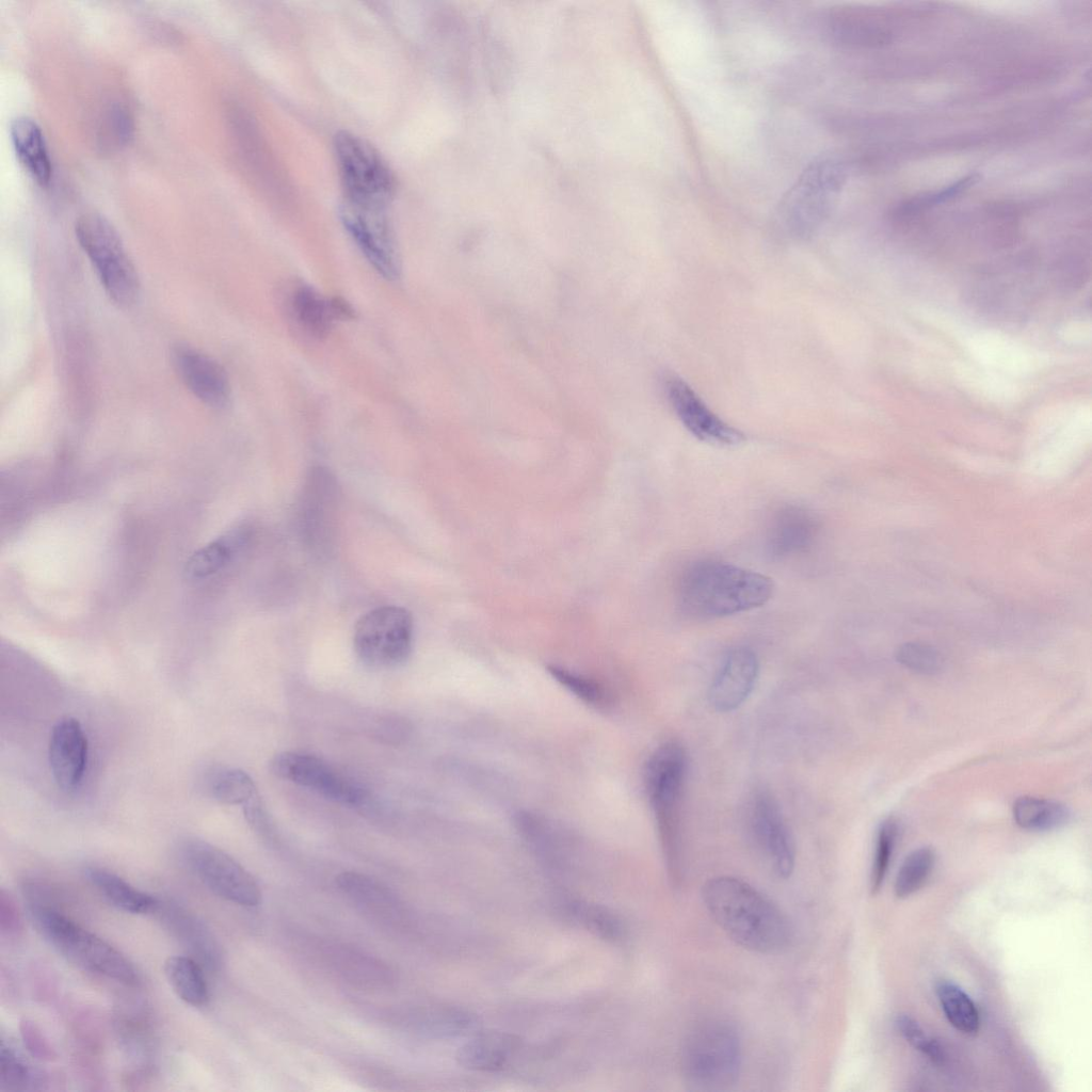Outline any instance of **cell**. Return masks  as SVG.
<instances>
[{"label":"cell","instance_id":"1","mask_svg":"<svg viewBox=\"0 0 1092 1092\" xmlns=\"http://www.w3.org/2000/svg\"><path fill=\"white\" fill-rule=\"evenodd\" d=\"M704 905L720 929L737 945L758 953L784 950L792 928L784 912L750 883L719 876L703 886Z\"/></svg>","mask_w":1092,"mask_h":1092},{"label":"cell","instance_id":"2","mask_svg":"<svg viewBox=\"0 0 1092 1092\" xmlns=\"http://www.w3.org/2000/svg\"><path fill=\"white\" fill-rule=\"evenodd\" d=\"M773 588L772 580L760 573L723 561L701 560L684 572L678 604L689 617L718 619L765 605Z\"/></svg>","mask_w":1092,"mask_h":1092},{"label":"cell","instance_id":"3","mask_svg":"<svg viewBox=\"0 0 1092 1092\" xmlns=\"http://www.w3.org/2000/svg\"><path fill=\"white\" fill-rule=\"evenodd\" d=\"M28 909L42 936L74 964L126 985L140 982L134 965L121 951L82 928L46 899H29Z\"/></svg>","mask_w":1092,"mask_h":1092},{"label":"cell","instance_id":"4","mask_svg":"<svg viewBox=\"0 0 1092 1092\" xmlns=\"http://www.w3.org/2000/svg\"><path fill=\"white\" fill-rule=\"evenodd\" d=\"M684 746L669 741L649 756L644 769V785L653 810L669 874L680 873L681 803L687 776Z\"/></svg>","mask_w":1092,"mask_h":1092},{"label":"cell","instance_id":"5","mask_svg":"<svg viewBox=\"0 0 1092 1092\" xmlns=\"http://www.w3.org/2000/svg\"><path fill=\"white\" fill-rule=\"evenodd\" d=\"M845 180L842 164L822 156L812 161L782 198L775 223L791 239L813 236L826 220Z\"/></svg>","mask_w":1092,"mask_h":1092},{"label":"cell","instance_id":"6","mask_svg":"<svg viewBox=\"0 0 1092 1092\" xmlns=\"http://www.w3.org/2000/svg\"><path fill=\"white\" fill-rule=\"evenodd\" d=\"M741 1042L737 1030L723 1021L696 1026L684 1041L680 1055L686 1082L698 1091H719L734 1085L740 1074Z\"/></svg>","mask_w":1092,"mask_h":1092},{"label":"cell","instance_id":"7","mask_svg":"<svg viewBox=\"0 0 1092 1092\" xmlns=\"http://www.w3.org/2000/svg\"><path fill=\"white\" fill-rule=\"evenodd\" d=\"M75 232L109 298L119 306L133 304L140 293L139 275L113 224L87 212L76 221Z\"/></svg>","mask_w":1092,"mask_h":1092},{"label":"cell","instance_id":"8","mask_svg":"<svg viewBox=\"0 0 1092 1092\" xmlns=\"http://www.w3.org/2000/svg\"><path fill=\"white\" fill-rule=\"evenodd\" d=\"M334 154L344 191V204L387 209L395 191V177L383 157L364 139L340 131L334 139Z\"/></svg>","mask_w":1092,"mask_h":1092},{"label":"cell","instance_id":"9","mask_svg":"<svg viewBox=\"0 0 1092 1092\" xmlns=\"http://www.w3.org/2000/svg\"><path fill=\"white\" fill-rule=\"evenodd\" d=\"M414 624L411 612L399 606H382L362 615L354 627L353 646L358 659L373 669L403 664L412 653Z\"/></svg>","mask_w":1092,"mask_h":1092},{"label":"cell","instance_id":"10","mask_svg":"<svg viewBox=\"0 0 1092 1092\" xmlns=\"http://www.w3.org/2000/svg\"><path fill=\"white\" fill-rule=\"evenodd\" d=\"M182 855L193 873L219 897L242 906H256L261 892L253 876L222 849L197 838L187 839Z\"/></svg>","mask_w":1092,"mask_h":1092},{"label":"cell","instance_id":"11","mask_svg":"<svg viewBox=\"0 0 1092 1092\" xmlns=\"http://www.w3.org/2000/svg\"><path fill=\"white\" fill-rule=\"evenodd\" d=\"M746 830L774 876L789 878L794 869L796 848L781 809L770 793L757 791L749 800Z\"/></svg>","mask_w":1092,"mask_h":1092},{"label":"cell","instance_id":"12","mask_svg":"<svg viewBox=\"0 0 1092 1092\" xmlns=\"http://www.w3.org/2000/svg\"><path fill=\"white\" fill-rule=\"evenodd\" d=\"M271 770L285 781L342 805L357 806L366 799L360 786L310 754L292 751L278 753L271 761Z\"/></svg>","mask_w":1092,"mask_h":1092},{"label":"cell","instance_id":"13","mask_svg":"<svg viewBox=\"0 0 1092 1092\" xmlns=\"http://www.w3.org/2000/svg\"><path fill=\"white\" fill-rule=\"evenodd\" d=\"M343 227L372 268L392 280L400 274L392 229L387 209H369L342 204Z\"/></svg>","mask_w":1092,"mask_h":1092},{"label":"cell","instance_id":"14","mask_svg":"<svg viewBox=\"0 0 1092 1092\" xmlns=\"http://www.w3.org/2000/svg\"><path fill=\"white\" fill-rule=\"evenodd\" d=\"M338 487L325 468H312L300 500V530L306 545L314 551L325 552L331 540L337 511Z\"/></svg>","mask_w":1092,"mask_h":1092},{"label":"cell","instance_id":"15","mask_svg":"<svg viewBox=\"0 0 1092 1092\" xmlns=\"http://www.w3.org/2000/svg\"><path fill=\"white\" fill-rule=\"evenodd\" d=\"M664 387L676 416L696 438L719 446H734L744 439L739 430L718 417L680 378L669 376Z\"/></svg>","mask_w":1092,"mask_h":1092},{"label":"cell","instance_id":"16","mask_svg":"<svg viewBox=\"0 0 1092 1092\" xmlns=\"http://www.w3.org/2000/svg\"><path fill=\"white\" fill-rule=\"evenodd\" d=\"M174 368L188 389L203 403L225 406L230 398V384L224 368L203 352L178 344L172 350Z\"/></svg>","mask_w":1092,"mask_h":1092},{"label":"cell","instance_id":"17","mask_svg":"<svg viewBox=\"0 0 1092 1092\" xmlns=\"http://www.w3.org/2000/svg\"><path fill=\"white\" fill-rule=\"evenodd\" d=\"M87 739L81 723L65 717L52 727L49 740V764L58 786L65 791L76 789L87 764Z\"/></svg>","mask_w":1092,"mask_h":1092},{"label":"cell","instance_id":"18","mask_svg":"<svg viewBox=\"0 0 1092 1092\" xmlns=\"http://www.w3.org/2000/svg\"><path fill=\"white\" fill-rule=\"evenodd\" d=\"M759 672L756 654L739 646L726 655L709 689V702L721 712L735 710L752 693Z\"/></svg>","mask_w":1092,"mask_h":1092},{"label":"cell","instance_id":"19","mask_svg":"<svg viewBox=\"0 0 1092 1092\" xmlns=\"http://www.w3.org/2000/svg\"><path fill=\"white\" fill-rule=\"evenodd\" d=\"M154 912L167 930L197 959V962L211 971H218L223 965V951L207 926L193 913L174 902L158 900Z\"/></svg>","mask_w":1092,"mask_h":1092},{"label":"cell","instance_id":"20","mask_svg":"<svg viewBox=\"0 0 1092 1092\" xmlns=\"http://www.w3.org/2000/svg\"><path fill=\"white\" fill-rule=\"evenodd\" d=\"M820 524L809 510L794 504L784 505L772 515L766 545L769 555L784 559L807 550L819 533Z\"/></svg>","mask_w":1092,"mask_h":1092},{"label":"cell","instance_id":"21","mask_svg":"<svg viewBox=\"0 0 1092 1092\" xmlns=\"http://www.w3.org/2000/svg\"><path fill=\"white\" fill-rule=\"evenodd\" d=\"M825 30L837 44L846 47H871L883 43L889 34L879 12L865 6L839 5L825 17Z\"/></svg>","mask_w":1092,"mask_h":1092},{"label":"cell","instance_id":"22","mask_svg":"<svg viewBox=\"0 0 1092 1092\" xmlns=\"http://www.w3.org/2000/svg\"><path fill=\"white\" fill-rule=\"evenodd\" d=\"M338 889L363 912L381 921H399L403 906L397 896L378 880L356 871H344L336 877Z\"/></svg>","mask_w":1092,"mask_h":1092},{"label":"cell","instance_id":"23","mask_svg":"<svg viewBox=\"0 0 1092 1092\" xmlns=\"http://www.w3.org/2000/svg\"><path fill=\"white\" fill-rule=\"evenodd\" d=\"M11 141L23 167L41 184L52 176V165L41 126L29 115H17L10 123Z\"/></svg>","mask_w":1092,"mask_h":1092},{"label":"cell","instance_id":"24","mask_svg":"<svg viewBox=\"0 0 1092 1092\" xmlns=\"http://www.w3.org/2000/svg\"><path fill=\"white\" fill-rule=\"evenodd\" d=\"M519 1046L515 1035L491 1031L483 1032L463 1046L456 1053V1060L463 1067L480 1072H497L502 1070Z\"/></svg>","mask_w":1092,"mask_h":1092},{"label":"cell","instance_id":"25","mask_svg":"<svg viewBox=\"0 0 1092 1092\" xmlns=\"http://www.w3.org/2000/svg\"><path fill=\"white\" fill-rule=\"evenodd\" d=\"M407 1029L423 1037L447 1038L459 1035L475 1026L468 1012L454 1007H419L404 1014Z\"/></svg>","mask_w":1092,"mask_h":1092},{"label":"cell","instance_id":"26","mask_svg":"<svg viewBox=\"0 0 1092 1092\" xmlns=\"http://www.w3.org/2000/svg\"><path fill=\"white\" fill-rule=\"evenodd\" d=\"M85 872L99 894L118 910L130 914L155 911L158 899L138 889L114 872L98 867H90Z\"/></svg>","mask_w":1092,"mask_h":1092},{"label":"cell","instance_id":"27","mask_svg":"<svg viewBox=\"0 0 1092 1092\" xmlns=\"http://www.w3.org/2000/svg\"><path fill=\"white\" fill-rule=\"evenodd\" d=\"M247 537V532L237 531L202 547L186 563L187 578L192 581H203L219 574L232 561Z\"/></svg>","mask_w":1092,"mask_h":1092},{"label":"cell","instance_id":"28","mask_svg":"<svg viewBox=\"0 0 1092 1092\" xmlns=\"http://www.w3.org/2000/svg\"><path fill=\"white\" fill-rule=\"evenodd\" d=\"M164 974L176 995L186 1003L203 1007L209 1000V986L203 966L190 957L173 956L164 963Z\"/></svg>","mask_w":1092,"mask_h":1092},{"label":"cell","instance_id":"29","mask_svg":"<svg viewBox=\"0 0 1092 1092\" xmlns=\"http://www.w3.org/2000/svg\"><path fill=\"white\" fill-rule=\"evenodd\" d=\"M292 310L299 324L312 337L324 338L336 321L330 299L309 286L299 287L292 295Z\"/></svg>","mask_w":1092,"mask_h":1092},{"label":"cell","instance_id":"30","mask_svg":"<svg viewBox=\"0 0 1092 1092\" xmlns=\"http://www.w3.org/2000/svg\"><path fill=\"white\" fill-rule=\"evenodd\" d=\"M1013 817L1025 830L1048 831L1065 825L1071 819V812L1056 801L1022 797L1014 802Z\"/></svg>","mask_w":1092,"mask_h":1092},{"label":"cell","instance_id":"31","mask_svg":"<svg viewBox=\"0 0 1092 1092\" xmlns=\"http://www.w3.org/2000/svg\"><path fill=\"white\" fill-rule=\"evenodd\" d=\"M936 994L948 1022L960 1032L975 1035L979 1031L980 1016L973 999L957 984L942 981Z\"/></svg>","mask_w":1092,"mask_h":1092},{"label":"cell","instance_id":"32","mask_svg":"<svg viewBox=\"0 0 1092 1092\" xmlns=\"http://www.w3.org/2000/svg\"><path fill=\"white\" fill-rule=\"evenodd\" d=\"M567 914L588 931L606 941H617L624 935L622 921L604 906L579 899H566Z\"/></svg>","mask_w":1092,"mask_h":1092},{"label":"cell","instance_id":"33","mask_svg":"<svg viewBox=\"0 0 1092 1092\" xmlns=\"http://www.w3.org/2000/svg\"><path fill=\"white\" fill-rule=\"evenodd\" d=\"M935 864V853L930 847L912 851L902 862L894 884V895L905 899L918 892L927 882Z\"/></svg>","mask_w":1092,"mask_h":1092},{"label":"cell","instance_id":"34","mask_svg":"<svg viewBox=\"0 0 1092 1092\" xmlns=\"http://www.w3.org/2000/svg\"><path fill=\"white\" fill-rule=\"evenodd\" d=\"M213 798L228 805H245L258 796L253 778L241 769H225L211 781Z\"/></svg>","mask_w":1092,"mask_h":1092},{"label":"cell","instance_id":"35","mask_svg":"<svg viewBox=\"0 0 1092 1092\" xmlns=\"http://www.w3.org/2000/svg\"><path fill=\"white\" fill-rule=\"evenodd\" d=\"M0 1086L1 1090H29L36 1089L42 1083V1078L22 1057L9 1044L1 1042L0 1051Z\"/></svg>","mask_w":1092,"mask_h":1092},{"label":"cell","instance_id":"36","mask_svg":"<svg viewBox=\"0 0 1092 1092\" xmlns=\"http://www.w3.org/2000/svg\"><path fill=\"white\" fill-rule=\"evenodd\" d=\"M118 1033L130 1055L142 1062L148 1061L151 1050V1032L144 1013L134 1010L124 1011L117 1022Z\"/></svg>","mask_w":1092,"mask_h":1092},{"label":"cell","instance_id":"37","mask_svg":"<svg viewBox=\"0 0 1092 1092\" xmlns=\"http://www.w3.org/2000/svg\"><path fill=\"white\" fill-rule=\"evenodd\" d=\"M897 836L898 823L896 820L888 818L880 824L877 833L870 878V889L873 895L880 890L885 880Z\"/></svg>","mask_w":1092,"mask_h":1092},{"label":"cell","instance_id":"38","mask_svg":"<svg viewBox=\"0 0 1092 1092\" xmlns=\"http://www.w3.org/2000/svg\"><path fill=\"white\" fill-rule=\"evenodd\" d=\"M896 659L903 667L919 674L933 675L943 667L941 654L932 646L908 642L898 647Z\"/></svg>","mask_w":1092,"mask_h":1092},{"label":"cell","instance_id":"39","mask_svg":"<svg viewBox=\"0 0 1092 1092\" xmlns=\"http://www.w3.org/2000/svg\"><path fill=\"white\" fill-rule=\"evenodd\" d=\"M899 1033L906 1042L927 1056L933 1063L943 1064L946 1056L942 1045L931 1038L914 1018L900 1014L895 1021Z\"/></svg>","mask_w":1092,"mask_h":1092},{"label":"cell","instance_id":"40","mask_svg":"<svg viewBox=\"0 0 1092 1092\" xmlns=\"http://www.w3.org/2000/svg\"><path fill=\"white\" fill-rule=\"evenodd\" d=\"M547 670L560 685L584 703L594 706L606 704V693L596 681L557 665H549Z\"/></svg>","mask_w":1092,"mask_h":1092},{"label":"cell","instance_id":"41","mask_svg":"<svg viewBox=\"0 0 1092 1092\" xmlns=\"http://www.w3.org/2000/svg\"><path fill=\"white\" fill-rule=\"evenodd\" d=\"M20 1031L28 1050L37 1059L51 1060L54 1051L41 1030L33 1022L25 1019L20 1023Z\"/></svg>","mask_w":1092,"mask_h":1092},{"label":"cell","instance_id":"42","mask_svg":"<svg viewBox=\"0 0 1092 1092\" xmlns=\"http://www.w3.org/2000/svg\"><path fill=\"white\" fill-rule=\"evenodd\" d=\"M21 927V919L12 896L5 890L0 892V929L2 933L14 934Z\"/></svg>","mask_w":1092,"mask_h":1092},{"label":"cell","instance_id":"43","mask_svg":"<svg viewBox=\"0 0 1092 1092\" xmlns=\"http://www.w3.org/2000/svg\"><path fill=\"white\" fill-rule=\"evenodd\" d=\"M110 121L118 143L126 144L133 135V121L129 112L122 106H114L110 112Z\"/></svg>","mask_w":1092,"mask_h":1092},{"label":"cell","instance_id":"44","mask_svg":"<svg viewBox=\"0 0 1092 1092\" xmlns=\"http://www.w3.org/2000/svg\"><path fill=\"white\" fill-rule=\"evenodd\" d=\"M242 807L248 824L262 836L269 835L271 824L267 816V813L258 799V796L252 799Z\"/></svg>","mask_w":1092,"mask_h":1092},{"label":"cell","instance_id":"45","mask_svg":"<svg viewBox=\"0 0 1092 1092\" xmlns=\"http://www.w3.org/2000/svg\"><path fill=\"white\" fill-rule=\"evenodd\" d=\"M330 303L336 321L349 320L355 317V310L346 300L335 296L330 299Z\"/></svg>","mask_w":1092,"mask_h":1092}]
</instances>
